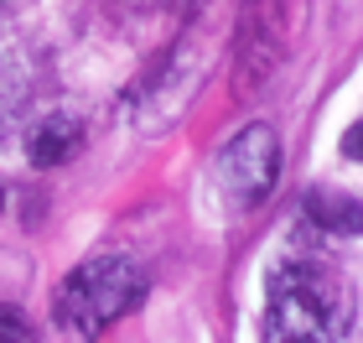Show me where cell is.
I'll return each instance as SVG.
<instances>
[{
    "label": "cell",
    "mask_w": 363,
    "mask_h": 343,
    "mask_svg": "<svg viewBox=\"0 0 363 343\" xmlns=\"http://www.w3.org/2000/svg\"><path fill=\"white\" fill-rule=\"evenodd\" d=\"M301 31V0H244L234 31V94L250 99L275 78L291 53V37Z\"/></svg>",
    "instance_id": "cell-3"
},
{
    "label": "cell",
    "mask_w": 363,
    "mask_h": 343,
    "mask_svg": "<svg viewBox=\"0 0 363 343\" xmlns=\"http://www.w3.org/2000/svg\"><path fill=\"white\" fill-rule=\"evenodd\" d=\"M306 219L327 229V234H363V203L348 198V192H333V187L306 198Z\"/></svg>",
    "instance_id": "cell-7"
},
{
    "label": "cell",
    "mask_w": 363,
    "mask_h": 343,
    "mask_svg": "<svg viewBox=\"0 0 363 343\" xmlns=\"http://www.w3.org/2000/svg\"><path fill=\"white\" fill-rule=\"evenodd\" d=\"M78 146H84L78 114L57 109V114H47V120L26 136V161H31V167H62V161L78 156Z\"/></svg>",
    "instance_id": "cell-6"
},
{
    "label": "cell",
    "mask_w": 363,
    "mask_h": 343,
    "mask_svg": "<svg viewBox=\"0 0 363 343\" xmlns=\"http://www.w3.org/2000/svg\"><path fill=\"white\" fill-rule=\"evenodd\" d=\"M218 187L234 208H259L280 183V136L270 125H244L213 161Z\"/></svg>",
    "instance_id": "cell-5"
},
{
    "label": "cell",
    "mask_w": 363,
    "mask_h": 343,
    "mask_svg": "<svg viewBox=\"0 0 363 343\" xmlns=\"http://www.w3.org/2000/svg\"><path fill=\"white\" fill-rule=\"evenodd\" d=\"M353 322V286L317 255L280 260L265 286L259 343H337Z\"/></svg>",
    "instance_id": "cell-1"
},
{
    "label": "cell",
    "mask_w": 363,
    "mask_h": 343,
    "mask_svg": "<svg viewBox=\"0 0 363 343\" xmlns=\"http://www.w3.org/2000/svg\"><path fill=\"white\" fill-rule=\"evenodd\" d=\"M145 297V271L130 255H94L78 271H68V281L57 286L52 317L57 333L68 343H94L104 328H114L130 307H140Z\"/></svg>",
    "instance_id": "cell-2"
},
{
    "label": "cell",
    "mask_w": 363,
    "mask_h": 343,
    "mask_svg": "<svg viewBox=\"0 0 363 343\" xmlns=\"http://www.w3.org/2000/svg\"><path fill=\"white\" fill-rule=\"evenodd\" d=\"M208 53H213V47L197 37V31H192V37H182L172 53L135 84V94H125V125L145 130V136L161 130V125H172L177 114L187 109V99L197 94V84H203Z\"/></svg>",
    "instance_id": "cell-4"
},
{
    "label": "cell",
    "mask_w": 363,
    "mask_h": 343,
    "mask_svg": "<svg viewBox=\"0 0 363 343\" xmlns=\"http://www.w3.org/2000/svg\"><path fill=\"white\" fill-rule=\"evenodd\" d=\"M0 343H37V328L26 322L21 307H0Z\"/></svg>",
    "instance_id": "cell-8"
},
{
    "label": "cell",
    "mask_w": 363,
    "mask_h": 343,
    "mask_svg": "<svg viewBox=\"0 0 363 343\" xmlns=\"http://www.w3.org/2000/svg\"><path fill=\"white\" fill-rule=\"evenodd\" d=\"M342 156H348V161H363V120H353L348 130H342Z\"/></svg>",
    "instance_id": "cell-9"
}]
</instances>
